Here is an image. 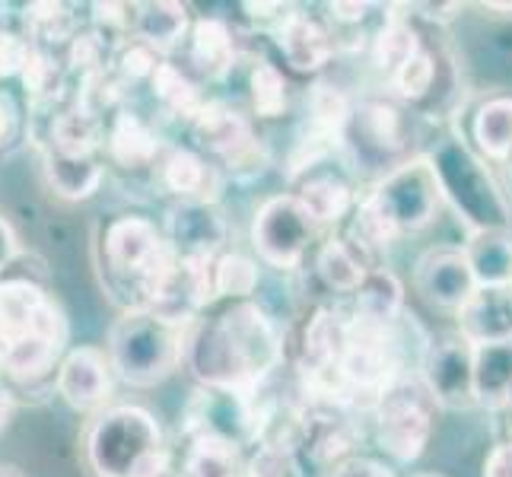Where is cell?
<instances>
[{
    "mask_svg": "<svg viewBox=\"0 0 512 477\" xmlns=\"http://www.w3.org/2000/svg\"><path fill=\"white\" fill-rule=\"evenodd\" d=\"M414 287L430 306L458 315L478 293V277L471 271L465 249L433 245L414 264Z\"/></svg>",
    "mask_w": 512,
    "mask_h": 477,
    "instance_id": "15",
    "label": "cell"
},
{
    "mask_svg": "<svg viewBox=\"0 0 512 477\" xmlns=\"http://www.w3.org/2000/svg\"><path fill=\"white\" fill-rule=\"evenodd\" d=\"M245 462L239 443L220 436H194L182 458L185 477H245Z\"/></svg>",
    "mask_w": 512,
    "mask_h": 477,
    "instance_id": "31",
    "label": "cell"
},
{
    "mask_svg": "<svg viewBox=\"0 0 512 477\" xmlns=\"http://www.w3.org/2000/svg\"><path fill=\"white\" fill-rule=\"evenodd\" d=\"M506 433H509L506 443H512V401H509V423H506Z\"/></svg>",
    "mask_w": 512,
    "mask_h": 477,
    "instance_id": "52",
    "label": "cell"
},
{
    "mask_svg": "<svg viewBox=\"0 0 512 477\" xmlns=\"http://www.w3.org/2000/svg\"><path fill=\"white\" fill-rule=\"evenodd\" d=\"M404 10H411L414 16H423V20H430V23L446 26V23L458 20L465 7L462 4H408Z\"/></svg>",
    "mask_w": 512,
    "mask_h": 477,
    "instance_id": "44",
    "label": "cell"
},
{
    "mask_svg": "<svg viewBox=\"0 0 512 477\" xmlns=\"http://www.w3.org/2000/svg\"><path fill=\"white\" fill-rule=\"evenodd\" d=\"M10 414H13V392L4 382H0V430L10 423Z\"/></svg>",
    "mask_w": 512,
    "mask_h": 477,
    "instance_id": "49",
    "label": "cell"
},
{
    "mask_svg": "<svg viewBox=\"0 0 512 477\" xmlns=\"http://www.w3.org/2000/svg\"><path fill=\"white\" fill-rule=\"evenodd\" d=\"M249 102L255 118L261 121H274L284 115L290 105V83L284 70L271 61H255L249 74Z\"/></svg>",
    "mask_w": 512,
    "mask_h": 477,
    "instance_id": "37",
    "label": "cell"
},
{
    "mask_svg": "<svg viewBox=\"0 0 512 477\" xmlns=\"http://www.w3.org/2000/svg\"><path fill=\"white\" fill-rule=\"evenodd\" d=\"M315 229L319 226L296 194H274L255 210L252 249L268 268L296 271L309 252V242L315 239Z\"/></svg>",
    "mask_w": 512,
    "mask_h": 477,
    "instance_id": "11",
    "label": "cell"
},
{
    "mask_svg": "<svg viewBox=\"0 0 512 477\" xmlns=\"http://www.w3.org/2000/svg\"><path fill=\"white\" fill-rule=\"evenodd\" d=\"M105 134L109 131L102 128V118L83 112L80 105H67L51 118L45 147L61 156H96L105 147Z\"/></svg>",
    "mask_w": 512,
    "mask_h": 477,
    "instance_id": "28",
    "label": "cell"
},
{
    "mask_svg": "<svg viewBox=\"0 0 512 477\" xmlns=\"http://www.w3.org/2000/svg\"><path fill=\"white\" fill-rule=\"evenodd\" d=\"M458 334L478 344L512 341V284L509 287H478L471 303L455 315Z\"/></svg>",
    "mask_w": 512,
    "mask_h": 477,
    "instance_id": "21",
    "label": "cell"
},
{
    "mask_svg": "<svg viewBox=\"0 0 512 477\" xmlns=\"http://www.w3.org/2000/svg\"><path fill=\"white\" fill-rule=\"evenodd\" d=\"M112 45L99 29H80L74 35V42L67 45V70H74V74L83 77H93V74H102V70H109L115 64V55H112ZM118 48V45H115Z\"/></svg>",
    "mask_w": 512,
    "mask_h": 477,
    "instance_id": "39",
    "label": "cell"
},
{
    "mask_svg": "<svg viewBox=\"0 0 512 477\" xmlns=\"http://www.w3.org/2000/svg\"><path fill=\"white\" fill-rule=\"evenodd\" d=\"M474 147L484 159L506 163L512 156V96H493L487 99L471 121Z\"/></svg>",
    "mask_w": 512,
    "mask_h": 477,
    "instance_id": "32",
    "label": "cell"
},
{
    "mask_svg": "<svg viewBox=\"0 0 512 477\" xmlns=\"http://www.w3.org/2000/svg\"><path fill=\"white\" fill-rule=\"evenodd\" d=\"M481 477H512V443H500L490 449Z\"/></svg>",
    "mask_w": 512,
    "mask_h": 477,
    "instance_id": "47",
    "label": "cell"
},
{
    "mask_svg": "<svg viewBox=\"0 0 512 477\" xmlns=\"http://www.w3.org/2000/svg\"><path fill=\"white\" fill-rule=\"evenodd\" d=\"M478 287H509L512 284V226L468 233L462 245Z\"/></svg>",
    "mask_w": 512,
    "mask_h": 477,
    "instance_id": "26",
    "label": "cell"
},
{
    "mask_svg": "<svg viewBox=\"0 0 512 477\" xmlns=\"http://www.w3.org/2000/svg\"><path fill=\"white\" fill-rule=\"evenodd\" d=\"M284 360V334L255 299H220L185 328L182 369L198 388L252 395Z\"/></svg>",
    "mask_w": 512,
    "mask_h": 477,
    "instance_id": "1",
    "label": "cell"
},
{
    "mask_svg": "<svg viewBox=\"0 0 512 477\" xmlns=\"http://www.w3.org/2000/svg\"><path fill=\"white\" fill-rule=\"evenodd\" d=\"M423 159H427L436 175L443 201L455 210V217L465 223L468 233L512 226V207L506 191L493 179L487 159L462 134H439L433 147L423 153Z\"/></svg>",
    "mask_w": 512,
    "mask_h": 477,
    "instance_id": "3",
    "label": "cell"
},
{
    "mask_svg": "<svg viewBox=\"0 0 512 477\" xmlns=\"http://www.w3.org/2000/svg\"><path fill=\"white\" fill-rule=\"evenodd\" d=\"M503 166H506V179H509V185H512V156L506 159V163H503Z\"/></svg>",
    "mask_w": 512,
    "mask_h": 477,
    "instance_id": "53",
    "label": "cell"
},
{
    "mask_svg": "<svg viewBox=\"0 0 512 477\" xmlns=\"http://www.w3.org/2000/svg\"><path fill=\"white\" fill-rule=\"evenodd\" d=\"M408 118L388 99H366L360 105H353L350 125L344 144L357 153V163L363 166H382L398 159L408 150Z\"/></svg>",
    "mask_w": 512,
    "mask_h": 477,
    "instance_id": "13",
    "label": "cell"
},
{
    "mask_svg": "<svg viewBox=\"0 0 512 477\" xmlns=\"http://www.w3.org/2000/svg\"><path fill=\"white\" fill-rule=\"evenodd\" d=\"M105 153L118 166V169H150V166H160V159L166 156V144L160 131H156L150 121L134 112V109H118L112 115V125L109 134H105Z\"/></svg>",
    "mask_w": 512,
    "mask_h": 477,
    "instance_id": "17",
    "label": "cell"
},
{
    "mask_svg": "<svg viewBox=\"0 0 512 477\" xmlns=\"http://www.w3.org/2000/svg\"><path fill=\"white\" fill-rule=\"evenodd\" d=\"M274 42L296 74H319V70L328 67L334 48H338V35L315 16L293 10L284 26L274 32Z\"/></svg>",
    "mask_w": 512,
    "mask_h": 477,
    "instance_id": "18",
    "label": "cell"
},
{
    "mask_svg": "<svg viewBox=\"0 0 512 477\" xmlns=\"http://www.w3.org/2000/svg\"><path fill=\"white\" fill-rule=\"evenodd\" d=\"M420 382L436 401V408L446 411H471L478 408L474 392V344L458 331L439 334L420 357Z\"/></svg>",
    "mask_w": 512,
    "mask_h": 477,
    "instance_id": "12",
    "label": "cell"
},
{
    "mask_svg": "<svg viewBox=\"0 0 512 477\" xmlns=\"http://www.w3.org/2000/svg\"><path fill=\"white\" fill-rule=\"evenodd\" d=\"M16 128H20V112H16V102L0 90V147H7Z\"/></svg>",
    "mask_w": 512,
    "mask_h": 477,
    "instance_id": "48",
    "label": "cell"
},
{
    "mask_svg": "<svg viewBox=\"0 0 512 477\" xmlns=\"http://www.w3.org/2000/svg\"><path fill=\"white\" fill-rule=\"evenodd\" d=\"M404 315V284L395 271L376 268L353 293V318H366V322L395 325Z\"/></svg>",
    "mask_w": 512,
    "mask_h": 477,
    "instance_id": "29",
    "label": "cell"
},
{
    "mask_svg": "<svg viewBox=\"0 0 512 477\" xmlns=\"http://www.w3.org/2000/svg\"><path fill=\"white\" fill-rule=\"evenodd\" d=\"M102 284L125 309H147L156 287L172 268V249L163 236V226L147 217H115L105 226L102 242Z\"/></svg>",
    "mask_w": 512,
    "mask_h": 477,
    "instance_id": "5",
    "label": "cell"
},
{
    "mask_svg": "<svg viewBox=\"0 0 512 477\" xmlns=\"http://www.w3.org/2000/svg\"><path fill=\"white\" fill-rule=\"evenodd\" d=\"M115 366L102 347L83 344L70 347L67 357L58 366L55 388L61 401L77 414H99L109 408V398L115 392Z\"/></svg>",
    "mask_w": 512,
    "mask_h": 477,
    "instance_id": "14",
    "label": "cell"
},
{
    "mask_svg": "<svg viewBox=\"0 0 512 477\" xmlns=\"http://www.w3.org/2000/svg\"><path fill=\"white\" fill-rule=\"evenodd\" d=\"M414 477H436V474H414Z\"/></svg>",
    "mask_w": 512,
    "mask_h": 477,
    "instance_id": "54",
    "label": "cell"
},
{
    "mask_svg": "<svg viewBox=\"0 0 512 477\" xmlns=\"http://www.w3.org/2000/svg\"><path fill=\"white\" fill-rule=\"evenodd\" d=\"M150 477H185V471H182V468H175V465H172V458H169V462H166L160 471H156V474H150Z\"/></svg>",
    "mask_w": 512,
    "mask_h": 477,
    "instance_id": "50",
    "label": "cell"
},
{
    "mask_svg": "<svg viewBox=\"0 0 512 477\" xmlns=\"http://www.w3.org/2000/svg\"><path fill=\"white\" fill-rule=\"evenodd\" d=\"M42 169L48 188L58 194L61 201H90L102 188L105 169L96 156H61L55 150H42Z\"/></svg>",
    "mask_w": 512,
    "mask_h": 477,
    "instance_id": "23",
    "label": "cell"
},
{
    "mask_svg": "<svg viewBox=\"0 0 512 477\" xmlns=\"http://www.w3.org/2000/svg\"><path fill=\"white\" fill-rule=\"evenodd\" d=\"M0 477H23V474L16 471L13 465H0Z\"/></svg>",
    "mask_w": 512,
    "mask_h": 477,
    "instance_id": "51",
    "label": "cell"
},
{
    "mask_svg": "<svg viewBox=\"0 0 512 477\" xmlns=\"http://www.w3.org/2000/svg\"><path fill=\"white\" fill-rule=\"evenodd\" d=\"M293 194L299 198V204L306 207V214L315 220V226H338L357 210L353 188L341 179V175H331V172L306 175Z\"/></svg>",
    "mask_w": 512,
    "mask_h": 477,
    "instance_id": "24",
    "label": "cell"
},
{
    "mask_svg": "<svg viewBox=\"0 0 512 477\" xmlns=\"http://www.w3.org/2000/svg\"><path fill=\"white\" fill-rule=\"evenodd\" d=\"M369 271H376L373 255L350 236H328L315 255V274L334 293H357Z\"/></svg>",
    "mask_w": 512,
    "mask_h": 477,
    "instance_id": "22",
    "label": "cell"
},
{
    "mask_svg": "<svg viewBox=\"0 0 512 477\" xmlns=\"http://www.w3.org/2000/svg\"><path fill=\"white\" fill-rule=\"evenodd\" d=\"M226 233L223 210L210 201H175L163 217V236L175 258H220Z\"/></svg>",
    "mask_w": 512,
    "mask_h": 477,
    "instance_id": "16",
    "label": "cell"
},
{
    "mask_svg": "<svg viewBox=\"0 0 512 477\" xmlns=\"http://www.w3.org/2000/svg\"><path fill=\"white\" fill-rule=\"evenodd\" d=\"M67 315L32 277L0 280V382L39 385L67 357Z\"/></svg>",
    "mask_w": 512,
    "mask_h": 477,
    "instance_id": "2",
    "label": "cell"
},
{
    "mask_svg": "<svg viewBox=\"0 0 512 477\" xmlns=\"http://www.w3.org/2000/svg\"><path fill=\"white\" fill-rule=\"evenodd\" d=\"M160 55L144 45L140 39H128L115 48V74L125 80V83H137V80H153L156 67H160Z\"/></svg>",
    "mask_w": 512,
    "mask_h": 477,
    "instance_id": "41",
    "label": "cell"
},
{
    "mask_svg": "<svg viewBox=\"0 0 512 477\" xmlns=\"http://www.w3.org/2000/svg\"><path fill=\"white\" fill-rule=\"evenodd\" d=\"M191 134L198 147L207 156L220 159L223 169L239 182L255 179L268 166V147L255 134L249 115H242L226 102H207L204 112L191 121Z\"/></svg>",
    "mask_w": 512,
    "mask_h": 477,
    "instance_id": "9",
    "label": "cell"
},
{
    "mask_svg": "<svg viewBox=\"0 0 512 477\" xmlns=\"http://www.w3.org/2000/svg\"><path fill=\"white\" fill-rule=\"evenodd\" d=\"M258 261H252L242 252H223L214 261V290H217V303L220 299H252L258 290Z\"/></svg>",
    "mask_w": 512,
    "mask_h": 477,
    "instance_id": "38",
    "label": "cell"
},
{
    "mask_svg": "<svg viewBox=\"0 0 512 477\" xmlns=\"http://www.w3.org/2000/svg\"><path fill=\"white\" fill-rule=\"evenodd\" d=\"M446 64L449 61H443V55H439L433 45H423L388 83H392V90L401 102L430 105L436 96H443V90H439V74H443Z\"/></svg>",
    "mask_w": 512,
    "mask_h": 477,
    "instance_id": "35",
    "label": "cell"
},
{
    "mask_svg": "<svg viewBox=\"0 0 512 477\" xmlns=\"http://www.w3.org/2000/svg\"><path fill=\"white\" fill-rule=\"evenodd\" d=\"M182 344L185 328L153 315L150 309H125L109 328L105 353L125 385L153 388L182 366Z\"/></svg>",
    "mask_w": 512,
    "mask_h": 477,
    "instance_id": "7",
    "label": "cell"
},
{
    "mask_svg": "<svg viewBox=\"0 0 512 477\" xmlns=\"http://www.w3.org/2000/svg\"><path fill=\"white\" fill-rule=\"evenodd\" d=\"M23 23H26L29 45L45 51L67 48L80 32V20L70 13V7L55 4V0H35V4H29L23 13Z\"/></svg>",
    "mask_w": 512,
    "mask_h": 477,
    "instance_id": "36",
    "label": "cell"
},
{
    "mask_svg": "<svg viewBox=\"0 0 512 477\" xmlns=\"http://www.w3.org/2000/svg\"><path fill=\"white\" fill-rule=\"evenodd\" d=\"M160 185L175 201H220V172L191 147H169L160 159Z\"/></svg>",
    "mask_w": 512,
    "mask_h": 477,
    "instance_id": "20",
    "label": "cell"
},
{
    "mask_svg": "<svg viewBox=\"0 0 512 477\" xmlns=\"http://www.w3.org/2000/svg\"><path fill=\"white\" fill-rule=\"evenodd\" d=\"M474 392L481 408H509L512 401V341L474 347Z\"/></svg>",
    "mask_w": 512,
    "mask_h": 477,
    "instance_id": "27",
    "label": "cell"
},
{
    "mask_svg": "<svg viewBox=\"0 0 512 477\" xmlns=\"http://www.w3.org/2000/svg\"><path fill=\"white\" fill-rule=\"evenodd\" d=\"M328 477H395L392 468L376 462V458H350L347 465H341L334 474Z\"/></svg>",
    "mask_w": 512,
    "mask_h": 477,
    "instance_id": "43",
    "label": "cell"
},
{
    "mask_svg": "<svg viewBox=\"0 0 512 477\" xmlns=\"http://www.w3.org/2000/svg\"><path fill=\"white\" fill-rule=\"evenodd\" d=\"M239 61L236 29L220 16H201L188 32V64L207 83L229 77V70Z\"/></svg>",
    "mask_w": 512,
    "mask_h": 477,
    "instance_id": "19",
    "label": "cell"
},
{
    "mask_svg": "<svg viewBox=\"0 0 512 477\" xmlns=\"http://www.w3.org/2000/svg\"><path fill=\"white\" fill-rule=\"evenodd\" d=\"M29 48L32 45H29L26 35L0 26V83L23 74L26 58H29Z\"/></svg>",
    "mask_w": 512,
    "mask_h": 477,
    "instance_id": "42",
    "label": "cell"
},
{
    "mask_svg": "<svg viewBox=\"0 0 512 477\" xmlns=\"http://www.w3.org/2000/svg\"><path fill=\"white\" fill-rule=\"evenodd\" d=\"M369 10H373V4H357V0H338V4H328V13L334 23L341 26H360Z\"/></svg>",
    "mask_w": 512,
    "mask_h": 477,
    "instance_id": "45",
    "label": "cell"
},
{
    "mask_svg": "<svg viewBox=\"0 0 512 477\" xmlns=\"http://www.w3.org/2000/svg\"><path fill=\"white\" fill-rule=\"evenodd\" d=\"M423 45H427V42L420 39V32L414 29V23L408 20V16L388 13V20L382 23V29L373 35V48H369V55H373V64L382 70V74L392 80Z\"/></svg>",
    "mask_w": 512,
    "mask_h": 477,
    "instance_id": "34",
    "label": "cell"
},
{
    "mask_svg": "<svg viewBox=\"0 0 512 477\" xmlns=\"http://www.w3.org/2000/svg\"><path fill=\"white\" fill-rule=\"evenodd\" d=\"M83 458L93 477H150L172 455L156 414L140 404H109L86 423Z\"/></svg>",
    "mask_w": 512,
    "mask_h": 477,
    "instance_id": "4",
    "label": "cell"
},
{
    "mask_svg": "<svg viewBox=\"0 0 512 477\" xmlns=\"http://www.w3.org/2000/svg\"><path fill=\"white\" fill-rule=\"evenodd\" d=\"M150 90H153V99L160 102V109L166 115L182 118V121H188V125L204 112V105H207V99L201 96L198 80L172 61H163L160 67H156V74L150 80Z\"/></svg>",
    "mask_w": 512,
    "mask_h": 477,
    "instance_id": "30",
    "label": "cell"
},
{
    "mask_svg": "<svg viewBox=\"0 0 512 477\" xmlns=\"http://www.w3.org/2000/svg\"><path fill=\"white\" fill-rule=\"evenodd\" d=\"M395 325L347 318V341L334 373V398L350 411L373 414L379 398L401 382V344Z\"/></svg>",
    "mask_w": 512,
    "mask_h": 477,
    "instance_id": "6",
    "label": "cell"
},
{
    "mask_svg": "<svg viewBox=\"0 0 512 477\" xmlns=\"http://www.w3.org/2000/svg\"><path fill=\"white\" fill-rule=\"evenodd\" d=\"M369 198L385 214V220L398 229V236L420 233L423 226H430L439 204H443L436 175L423 156H411L395 169H388L376 188L369 191Z\"/></svg>",
    "mask_w": 512,
    "mask_h": 477,
    "instance_id": "10",
    "label": "cell"
},
{
    "mask_svg": "<svg viewBox=\"0 0 512 477\" xmlns=\"http://www.w3.org/2000/svg\"><path fill=\"white\" fill-rule=\"evenodd\" d=\"M245 477H306V471L296 449L261 443L245 462Z\"/></svg>",
    "mask_w": 512,
    "mask_h": 477,
    "instance_id": "40",
    "label": "cell"
},
{
    "mask_svg": "<svg viewBox=\"0 0 512 477\" xmlns=\"http://www.w3.org/2000/svg\"><path fill=\"white\" fill-rule=\"evenodd\" d=\"M191 26V13L179 0H150V4H137L134 39L150 45L156 55H169L191 32Z\"/></svg>",
    "mask_w": 512,
    "mask_h": 477,
    "instance_id": "25",
    "label": "cell"
},
{
    "mask_svg": "<svg viewBox=\"0 0 512 477\" xmlns=\"http://www.w3.org/2000/svg\"><path fill=\"white\" fill-rule=\"evenodd\" d=\"M67 64L58 61L55 51H45V48H29V58H26V67H23V90L29 96V105L32 109H55V105L64 99V90H67Z\"/></svg>",
    "mask_w": 512,
    "mask_h": 477,
    "instance_id": "33",
    "label": "cell"
},
{
    "mask_svg": "<svg viewBox=\"0 0 512 477\" xmlns=\"http://www.w3.org/2000/svg\"><path fill=\"white\" fill-rule=\"evenodd\" d=\"M376 443L398 465H411L427 452L436 430V401L423 382L401 379L376 404Z\"/></svg>",
    "mask_w": 512,
    "mask_h": 477,
    "instance_id": "8",
    "label": "cell"
},
{
    "mask_svg": "<svg viewBox=\"0 0 512 477\" xmlns=\"http://www.w3.org/2000/svg\"><path fill=\"white\" fill-rule=\"evenodd\" d=\"M20 236H16V229L7 217H0V274H4L10 264L20 258Z\"/></svg>",
    "mask_w": 512,
    "mask_h": 477,
    "instance_id": "46",
    "label": "cell"
}]
</instances>
